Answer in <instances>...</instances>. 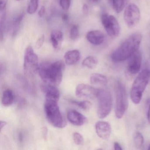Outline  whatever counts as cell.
Wrapping results in <instances>:
<instances>
[{
	"mask_svg": "<svg viewBox=\"0 0 150 150\" xmlns=\"http://www.w3.org/2000/svg\"><path fill=\"white\" fill-rule=\"evenodd\" d=\"M41 89L45 94L46 100H53L58 102L60 93L56 86L46 84L41 86Z\"/></svg>",
	"mask_w": 150,
	"mask_h": 150,
	"instance_id": "13",
	"label": "cell"
},
{
	"mask_svg": "<svg viewBox=\"0 0 150 150\" xmlns=\"http://www.w3.org/2000/svg\"><path fill=\"white\" fill-rule=\"evenodd\" d=\"M110 1H112V0H110Z\"/></svg>",
	"mask_w": 150,
	"mask_h": 150,
	"instance_id": "43",
	"label": "cell"
},
{
	"mask_svg": "<svg viewBox=\"0 0 150 150\" xmlns=\"http://www.w3.org/2000/svg\"><path fill=\"white\" fill-rule=\"evenodd\" d=\"M45 41V36L44 35L41 36L38 40L37 41L36 43V48L37 49H40L42 46L43 45Z\"/></svg>",
	"mask_w": 150,
	"mask_h": 150,
	"instance_id": "29",
	"label": "cell"
},
{
	"mask_svg": "<svg viewBox=\"0 0 150 150\" xmlns=\"http://www.w3.org/2000/svg\"><path fill=\"white\" fill-rule=\"evenodd\" d=\"M73 139L74 143L77 145H82L84 143L83 136L79 132L74 133Z\"/></svg>",
	"mask_w": 150,
	"mask_h": 150,
	"instance_id": "27",
	"label": "cell"
},
{
	"mask_svg": "<svg viewBox=\"0 0 150 150\" xmlns=\"http://www.w3.org/2000/svg\"><path fill=\"white\" fill-rule=\"evenodd\" d=\"M99 89L90 85L80 84L77 86L75 90L76 96L85 99H94L97 98Z\"/></svg>",
	"mask_w": 150,
	"mask_h": 150,
	"instance_id": "10",
	"label": "cell"
},
{
	"mask_svg": "<svg viewBox=\"0 0 150 150\" xmlns=\"http://www.w3.org/2000/svg\"><path fill=\"white\" fill-rule=\"evenodd\" d=\"M68 121L74 125L81 126L88 121L87 118L77 110H72L67 113Z\"/></svg>",
	"mask_w": 150,
	"mask_h": 150,
	"instance_id": "14",
	"label": "cell"
},
{
	"mask_svg": "<svg viewBox=\"0 0 150 150\" xmlns=\"http://www.w3.org/2000/svg\"><path fill=\"white\" fill-rule=\"evenodd\" d=\"M97 98L98 99V116L100 118H105L109 115L112 108L111 94L107 89H99Z\"/></svg>",
	"mask_w": 150,
	"mask_h": 150,
	"instance_id": "7",
	"label": "cell"
},
{
	"mask_svg": "<svg viewBox=\"0 0 150 150\" xmlns=\"http://www.w3.org/2000/svg\"><path fill=\"white\" fill-rule=\"evenodd\" d=\"M80 52L76 50L67 52L64 56L65 62L68 65H72L76 64L80 60Z\"/></svg>",
	"mask_w": 150,
	"mask_h": 150,
	"instance_id": "16",
	"label": "cell"
},
{
	"mask_svg": "<svg viewBox=\"0 0 150 150\" xmlns=\"http://www.w3.org/2000/svg\"><path fill=\"white\" fill-rule=\"evenodd\" d=\"M148 149L149 150H150V144H149V146H148Z\"/></svg>",
	"mask_w": 150,
	"mask_h": 150,
	"instance_id": "41",
	"label": "cell"
},
{
	"mask_svg": "<svg viewBox=\"0 0 150 150\" xmlns=\"http://www.w3.org/2000/svg\"><path fill=\"white\" fill-rule=\"evenodd\" d=\"M98 63V59L96 57L89 56L83 60L82 65L87 68L93 69L96 67Z\"/></svg>",
	"mask_w": 150,
	"mask_h": 150,
	"instance_id": "20",
	"label": "cell"
},
{
	"mask_svg": "<svg viewBox=\"0 0 150 150\" xmlns=\"http://www.w3.org/2000/svg\"><path fill=\"white\" fill-rule=\"evenodd\" d=\"M15 100V95L13 92L10 89H6L2 94L1 103L5 107L11 106Z\"/></svg>",
	"mask_w": 150,
	"mask_h": 150,
	"instance_id": "18",
	"label": "cell"
},
{
	"mask_svg": "<svg viewBox=\"0 0 150 150\" xmlns=\"http://www.w3.org/2000/svg\"><path fill=\"white\" fill-rule=\"evenodd\" d=\"M79 35V26L77 25H73L70 30V38L73 40L76 39Z\"/></svg>",
	"mask_w": 150,
	"mask_h": 150,
	"instance_id": "26",
	"label": "cell"
},
{
	"mask_svg": "<svg viewBox=\"0 0 150 150\" xmlns=\"http://www.w3.org/2000/svg\"><path fill=\"white\" fill-rule=\"evenodd\" d=\"M17 1H21V0H17Z\"/></svg>",
	"mask_w": 150,
	"mask_h": 150,
	"instance_id": "42",
	"label": "cell"
},
{
	"mask_svg": "<svg viewBox=\"0 0 150 150\" xmlns=\"http://www.w3.org/2000/svg\"><path fill=\"white\" fill-rule=\"evenodd\" d=\"M133 141L135 146L138 149L142 148L144 144V139L142 134L139 132L134 133L133 136Z\"/></svg>",
	"mask_w": 150,
	"mask_h": 150,
	"instance_id": "21",
	"label": "cell"
},
{
	"mask_svg": "<svg viewBox=\"0 0 150 150\" xmlns=\"http://www.w3.org/2000/svg\"><path fill=\"white\" fill-rule=\"evenodd\" d=\"M140 19V11L137 5L131 4L125 8L124 13V19L128 28H135L139 23Z\"/></svg>",
	"mask_w": 150,
	"mask_h": 150,
	"instance_id": "8",
	"label": "cell"
},
{
	"mask_svg": "<svg viewBox=\"0 0 150 150\" xmlns=\"http://www.w3.org/2000/svg\"><path fill=\"white\" fill-rule=\"evenodd\" d=\"M38 0H30L27 12L29 14H33L35 13L38 8Z\"/></svg>",
	"mask_w": 150,
	"mask_h": 150,
	"instance_id": "24",
	"label": "cell"
},
{
	"mask_svg": "<svg viewBox=\"0 0 150 150\" xmlns=\"http://www.w3.org/2000/svg\"><path fill=\"white\" fill-rule=\"evenodd\" d=\"M65 64L62 60L54 63H44L39 65V76L45 84L57 86L61 83L63 79Z\"/></svg>",
	"mask_w": 150,
	"mask_h": 150,
	"instance_id": "2",
	"label": "cell"
},
{
	"mask_svg": "<svg viewBox=\"0 0 150 150\" xmlns=\"http://www.w3.org/2000/svg\"><path fill=\"white\" fill-rule=\"evenodd\" d=\"M150 75L146 69L142 70L134 80L130 92L132 100L135 104L139 103L143 93L149 81Z\"/></svg>",
	"mask_w": 150,
	"mask_h": 150,
	"instance_id": "4",
	"label": "cell"
},
{
	"mask_svg": "<svg viewBox=\"0 0 150 150\" xmlns=\"http://www.w3.org/2000/svg\"><path fill=\"white\" fill-rule=\"evenodd\" d=\"M90 81L92 84L105 86L108 83V79L105 75L99 73H93L91 75Z\"/></svg>",
	"mask_w": 150,
	"mask_h": 150,
	"instance_id": "19",
	"label": "cell"
},
{
	"mask_svg": "<svg viewBox=\"0 0 150 150\" xmlns=\"http://www.w3.org/2000/svg\"><path fill=\"white\" fill-rule=\"evenodd\" d=\"M146 69L148 71L150 75V58L148 59L146 62Z\"/></svg>",
	"mask_w": 150,
	"mask_h": 150,
	"instance_id": "35",
	"label": "cell"
},
{
	"mask_svg": "<svg viewBox=\"0 0 150 150\" xmlns=\"http://www.w3.org/2000/svg\"><path fill=\"white\" fill-rule=\"evenodd\" d=\"M142 36L139 33H135L125 40L111 55L112 61L123 62L130 58L138 50L141 44Z\"/></svg>",
	"mask_w": 150,
	"mask_h": 150,
	"instance_id": "1",
	"label": "cell"
},
{
	"mask_svg": "<svg viewBox=\"0 0 150 150\" xmlns=\"http://www.w3.org/2000/svg\"><path fill=\"white\" fill-rule=\"evenodd\" d=\"M90 1H91L92 2H96L99 1V0H90Z\"/></svg>",
	"mask_w": 150,
	"mask_h": 150,
	"instance_id": "40",
	"label": "cell"
},
{
	"mask_svg": "<svg viewBox=\"0 0 150 150\" xmlns=\"http://www.w3.org/2000/svg\"><path fill=\"white\" fill-rule=\"evenodd\" d=\"M45 8L44 6H42L41 8H40V10L38 12V15H39L40 17H42L44 15L45 13Z\"/></svg>",
	"mask_w": 150,
	"mask_h": 150,
	"instance_id": "32",
	"label": "cell"
},
{
	"mask_svg": "<svg viewBox=\"0 0 150 150\" xmlns=\"http://www.w3.org/2000/svg\"><path fill=\"white\" fill-rule=\"evenodd\" d=\"M63 40L62 32L58 30H52L51 33V41L52 46L57 50H60Z\"/></svg>",
	"mask_w": 150,
	"mask_h": 150,
	"instance_id": "17",
	"label": "cell"
},
{
	"mask_svg": "<svg viewBox=\"0 0 150 150\" xmlns=\"http://www.w3.org/2000/svg\"><path fill=\"white\" fill-rule=\"evenodd\" d=\"M115 96V115L117 118L121 119L123 116L128 108V99L125 86L120 81H118L117 82Z\"/></svg>",
	"mask_w": 150,
	"mask_h": 150,
	"instance_id": "5",
	"label": "cell"
},
{
	"mask_svg": "<svg viewBox=\"0 0 150 150\" xmlns=\"http://www.w3.org/2000/svg\"><path fill=\"white\" fill-rule=\"evenodd\" d=\"M88 41L94 45H99L104 42V35L101 31L98 30L89 31L86 35Z\"/></svg>",
	"mask_w": 150,
	"mask_h": 150,
	"instance_id": "15",
	"label": "cell"
},
{
	"mask_svg": "<svg viewBox=\"0 0 150 150\" xmlns=\"http://www.w3.org/2000/svg\"><path fill=\"white\" fill-rule=\"evenodd\" d=\"M146 107H147V119L148 122L150 125V99H148L146 101Z\"/></svg>",
	"mask_w": 150,
	"mask_h": 150,
	"instance_id": "31",
	"label": "cell"
},
{
	"mask_svg": "<svg viewBox=\"0 0 150 150\" xmlns=\"http://www.w3.org/2000/svg\"><path fill=\"white\" fill-rule=\"evenodd\" d=\"M7 125V122L5 121H1V124H0V129H1V131L2 129L3 128Z\"/></svg>",
	"mask_w": 150,
	"mask_h": 150,
	"instance_id": "38",
	"label": "cell"
},
{
	"mask_svg": "<svg viewBox=\"0 0 150 150\" xmlns=\"http://www.w3.org/2000/svg\"><path fill=\"white\" fill-rule=\"evenodd\" d=\"M44 109L47 120L52 126L58 128L66 126V122L60 112L58 101L46 99Z\"/></svg>",
	"mask_w": 150,
	"mask_h": 150,
	"instance_id": "3",
	"label": "cell"
},
{
	"mask_svg": "<svg viewBox=\"0 0 150 150\" xmlns=\"http://www.w3.org/2000/svg\"><path fill=\"white\" fill-rule=\"evenodd\" d=\"M83 12L85 14H87L88 12V7L86 4L84 5L83 6Z\"/></svg>",
	"mask_w": 150,
	"mask_h": 150,
	"instance_id": "37",
	"label": "cell"
},
{
	"mask_svg": "<svg viewBox=\"0 0 150 150\" xmlns=\"http://www.w3.org/2000/svg\"><path fill=\"white\" fill-rule=\"evenodd\" d=\"M96 131L98 137L103 139H108L111 133V127L109 123L99 121L95 125Z\"/></svg>",
	"mask_w": 150,
	"mask_h": 150,
	"instance_id": "12",
	"label": "cell"
},
{
	"mask_svg": "<svg viewBox=\"0 0 150 150\" xmlns=\"http://www.w3.org/2000/svg\"><path fill=\"white\" fill-rule=\"evenodd\" d=\"M47 132H48V130L47 128L45 127H44L42 129V133L43 135V137L45 139H46V137H47Z\"/></svg>",
	"mask_w": 150,
	"mask_h": 150,
	"instance_id": "34",
	"label": "cell"
},
{
	"mask_svg": "<svg viewBox=\"0 0 150 150\" xmlns=\"http://www.w3.org/2000/svg\"><path fill=\"white\" fill-rule=\"evenodd\" d=\"M114 149L115 150H122V146L120 145V144L117 142H115L114 144Z\"/></svg>",
	"mask_w": 150,
	"mask_h": 150,
	"instance_id": "33",
	"label": "cell"
},
{
	"mask_svg": "<svg viewBox=\"0 0 150 150\" xmlns=\"http://www.w3.org/2000/svg\"><path fill=\"white\" fill-rule=\"evenodd\" d=\"M71 102L81 108L83 109L84 110H88L92 108V103L88 101H77L76 100H72Z\"/></svg>",
	"mask_w": 150,
	"mask_h": 150,
	"instance_id": "25",
	"label": "cell"
},
{
	"mask_svg": "<svg viewBox=\"0 0 150 150\" xmlns=\"http://www.w3.org/2000/svg\"><path fill=\"white\" fill-rule=\"evenodd\" d=\"M19 139H20V140H21V141H22L23 139V136L22 135V134H20V136H19Z\"/></svg>",
	"mask_w": 150,
	"mask_h": 150,
	"instance_id": "39",
	"label": "cell"
},
{
	"mask_svg": "<svg viewBox=\"0 0 150 150\" xmlns=\"http://www.w3.org/2000/svg\"><path fill=\"white\" fill-rule=\"evenodd\" d=\"M8 0H0L1 11H6V7Z\"/></svg>",
	"mask_w": 150,
	"mask_h": 150,
	"instance_id": "30",
	"label": "cell"
},
{
	"mask_svg": "<svg viewBox=\"0 0 150 150\" xmlns=\"http://www.w3.org/2000/svg\"><path fill=\"white\" fill-rule=\"evenodd\" d=\"M102 23L110 36L116 37L120 32V27L117 19L113 16L108 14L102 15Z\"/></svg>",
	"mask_w": 150,
	"mask_h": 150,
	"instance_id": "9",
	"label": "cell"
},
{
	"mask_svg": "<svg viewBox=\"0 0 150 150\" xmlns=\"http://www.w3.org/2000/svg\"><path fill=\"white\" fill-rule=\"evenodd\" d=\"M23 16H24L23 14L21 13L14 19L13 24V34L14 35H15L18 32L20 24L23 19Z\"/></svg>",
	"mask_w": 150,
	"mask_h": 150,
	"instance_id": "23",
	"label": "cell"
},
{
	"mask_svg": "<svg viewBox=\"0 0 150 150\" xmlns=\"http://www.w3.org/2000/svg\"><path fill=\"white\" fill-rule=\"evenodd\" d=\"M127 0H112L113 8L117 13H120L125 6Z\"/></svg>",
	"mask_w": 150,
	"mask_h": 150,
	"instance_id": "22",
	"label": "cell"
},
{
	"mask_svg": "<svg viewBox=\"0 0 150 150\" xmlns=\"http://www.w3.org/2000/svg\"><path fill=\"white\" fill-rule=\"evenodd\" d=\"M59 5L64 10H67L70 8L71 0H59Z\"/></svg>",
	"mask_w": 150,
	"mask_h": 150,
	"instance_id": "28",
	"label": "cell"
},
{
	"mask_svg": "<svg viewBox=\"0 0 150 150\" xmlns=\"http://www.w3.org/2000/svg\"><path fill=\"white\" fill-rule=\"evenodd\" d=\"M62 18L63 21L66 22L68 21V20H69V16L67 14H64L62 15Z\"/></svg>",
	"mask_w": 150,
	"mask_h": 150,
	"instance_id": "36",
	"label": "cell"
},
{
	"mask_svg": "<svg viewBox=\"0 0 150 150\" xmlns=\"http://www.w3.org/2000/svg\"><path fill=\"white\" fill-rule=\"evenodd\" d=\"M142 60V53L138 50L130 58L127 68V74L128 75L134 76L139 72L141 68Z\"/></svg>",
	"mask_w": 150,
	"mask_h": 150,
	"instance_id": "11",
	"label": "cell"
},
{
	"mask_svg": "<svg viewBox=\"0 0 150 150\" xmlns=\"http://www.w3.org/2000/svg\"><path fill=\"white\" fill-rule=\"evenodd\" d=\"M38 57L34 52L31 46H28L25 50L24 56L23 70L24 74L27 77H31L38 72Z\"/></svg>",
	"mask_w": 150,
	"mask_h": 150,
	"instance_id": "6",
	"label": "cell"
}]
</instances>
